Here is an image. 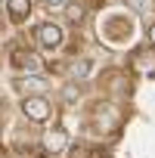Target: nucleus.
<instances>
[{
    "label": "nucleus",
    "instance_id": "12",
    "mask_svg": "<svg viewBox=\"0 0 155 158\" xmlns=\"http://www.w3.org/2000/svg\"><path fill=\"white\" fill-rule=\"evenodd\" d=\"M149 44H152V47H155V22H152V25H149Z\"/></svg>",
    "mask_w": 155,
    "mask_h": 158
},
{
    "label": "nucleus",
    "instance_id": "7",
    "mask_svg": "<svg viewBox=\"0 0 155 158\" xmlns=\"http://www.w3.org/2000/svg\"><path fill=\"white\" fill-rule=\"evenodd\" d=\"M6 16H10V22H25L28 16H31V0H6Z\"/></svg>",
    "mask_w": 155,
    "mask_h": 158
},
{
    "label": "nucleus",
    "instance_id": "5",
    "mask_svg": "<svg viewBox=\"0 0 155 158\" xmlns=\"http://www.w3.org/2000/svg\"><path fill=\"white\" fill-rule=\"evenodd\" d=\"M96 127H99L103 133H109V130H115V127H118V109H115L112 102L96 106Z\"/></svg>",
    "mask_w": 155,
    "mask_h": 158
},
{
    "label": "nucleus",
    "instance_id": "11",
    "mask_svg": "<svg viewBox=\"0 0 155 158\" xmlns=\"http://www.w3.org/2000/svg\"><path fill=\"white\" fill-rule=\"evenodd\" d=\"M40 3H44L47 10H65V6H68V0H40Z\"/></svg>",
    "mask_w": 155,
    "mask_h": 158
},
{
    "label": "nucleus",
    "instance_id": "4",
    "mask_svg": "<svg viewBox=\"0 0 155 158\" xmlns=\"http://www.w3.org/2000/svg\"><path fill=\"white\" fill-rule=\"evenodd\" d=\"M13 87H16L22 96H44V93L50 90V84H47L44 74H19L16 81H13Z\"/></svg>",
    "mask_w": 155,
    "mask_h": 158
},
{
    "label": "nucleus",
    "instance_id": "2",
    "mask_svg": "<svg viewBox=\"0 0 155 158\" xmlns=\"http://www.w3.org/2000/svg\"><path fill=\"white\" fill-rule=\"evenodd\" d=\"M22 115L31 124H47L53 118V106H50L47 96H25L22 99Z\"/></svg>",
    "mask_w": 155,
    "mask_h": 158
},
{
    "label": "nucleus",
    "instance_id": "9",
    "mask_svg": "<svg viewBox=\"0 0 155 158\" xmlns=\"http://www.w3.org/2000/svg\"><path fill=\"white\" fill-rule=\"evenodd\" d=\"M78 96H81V87H74V84H65V87H62V99H65V102H74Z\"/></svg>",
    "mask_w": 155,
    "mask_h": 158
},
{
    "label": "nucleus",
    "instance_id": "6",
    "mask_svg": "<svg viewBox=\"0 0 155 158\" xmlns=\"http://www.w3.org/2000/svg\"><path fill=\"white\" fill-rule=\"evenodd\" d=\"M65 146H68V136H65V130H62V127H53V130H47V133H44V149H47V152H53V155H56V152H62Z\"/></svg>",
    "mask_w": 155,
    "mask_h": 158
},
{
    "label": "nucleus",
    "instance_id": "10",
    "mask_svg": "<svg viewBox=\"0 0 155 158\" xmlns=\"http://www.w3.org/2000/svg\"><path fill=\"white\" fill-rule=\"evenodd\" d=\"M87 71H90V62H84V59H81V62H71V74H74V77H84Z\"/></svg>",
    "mask_w": 155,
    "mask_h": 158
},
{
    "label": "nucleus",
    "instance_id": "3",
    "mask_svg": "<svg viewBox=\"0 0 155 158\" xmlns=\"http://www.w3.org/2000/svg\"><path fill=\"white\" fill-rule=\"evenodd\" d=\"M34 44L44 50V53H56L62 47V28L53 25V22H40L34 28Z\"/></svg>",
    "mask_w": 155,
    "mask_h": 158
},
{
    "label": "nucleus",
    "instance_id": "1",
    "mask_svg": "<svg viewBox=\"0 0 155 158\" xmlns=\"http://www.w3.org/2000/svg\"><path fill=\"white\" fill-rule=\"evenodd\" d=\"M10 65H13L19 74H40V68H44V59H40L34 50L16 47V50L10 53Z\"/></svg>",
    "mask_w": 155,
    "mask_h": 158
},
{
    "label": "nucleus",
    "instance_id": "13",
    "mask_svg": "<svg viewBox=\"0 0 155 158\" xmlns=\"http://www.w3.org/2000/svg\"><path fill=\"white\" fill-rule=\"evenodd\" d=\"M40 158H44V155H40Z\"/></svg>",
    "mask_w": 155,
    "mask_h": 158
},
{
    "label": "nucleus",
    "instance_id": "8",
    "mask_svg": "<svg viewBox=\"0 0 155 158\" xmlns=\"http://www.w3.org/2000/svg\"><path fill=\"white\" fill-rule=\"evenodd\" d=\"M136 68H140V71H155V56L149 59L146 53H140V56H136Z\"/></svg>",
    "mask_w": 155,
    "mask_h": 158
}]
</instances>
